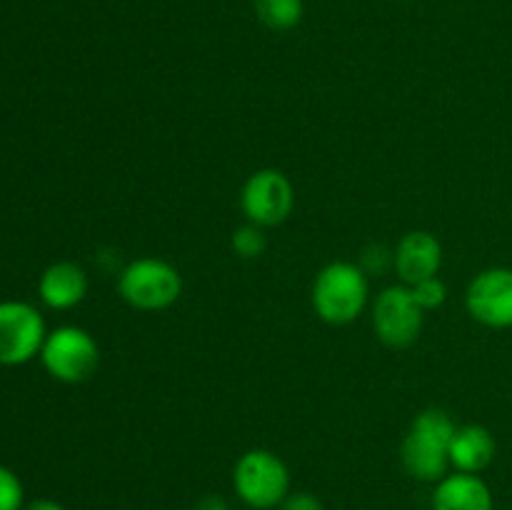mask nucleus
Masks as SVG:
<instances>
[{
	"label": "nucleus",
	"mask_w": 512,
	"mask_h": 510,
	"mask_svg": "<svg viewBox=\"0 0 512 510\" xmlns=\"http://www.w3.org/2000/svg\"><path fill=\"white\" fill-rule=\"evenodd\" d=\"M433 510H493V493L473 473L445 475L433 493Z\"/></svg>",
	"instance_id": "f8f14e48"
},
{
	"label": "nucleus",
	"mask_w": 512,
	"mask_h": 510,
	"mask_svg": "<svg viewBox=\"0 0 512 510\" xmlns=\"http://www.w3.org/2000/svg\"><path fill=\"white\" fill-rule=\"evenodd\" d=\"M423 313L425 310L415 303L410 288L405 285L385 288L373 308L375 333L390 348H408L423 330Z\"/></svg>",
	"instance_id": "6e6552de"
},
{
	"label": "nucleus",
	"mask_w": 512,
	"mask_h": 510,
	"mask_svg": "<svg viewBox=\"0 0 512 510\" xmlns=\"http://www.w3.org/2000/svg\"><path fill=\"white\" fill-rule=\"evenodd\" d=\"M395 263V253H390L385 245H368V248L363 250V255H360V268H363V273H385L388 270V265Z\"/></svg>",
	"instance_id": "a211bd4d"
},
{
	"label": "nucleus",
	"mask_w": 512,
	"mask_h": 510,
	"mask_svg": "<svg viewBox=\"0 0 512 510\" xmlns=\"http://www.w3.org/2000/svg\"><path fill=\"white\" fill-rule=\"evenodd\" d=\"M495 458V438L483 425H463L455 430L450 443V465L458 473H473L488 468Z\"/></svg>",
	"instance_id": "ddd939ff"
},
{
	"label": "nucleus",
	"mask_w": 512,
	"mask_h": 510,
	"mask_svg": "<svg viewBox=\"0 0 512 510\" xmlns=\"http://www.w3.org/2000/svg\"><path fill=\"white\" fill-rule=\"evenodd\" d=\"M303 0H255V13L270 30H290L303 20Z\"/></svg>",
	"instance_id": "4468645a"
},
{
	"label": "nucleus",
	"mask_w": 512,
	"mask_h": 510,
	"mask_svg": "<svg viewBox=\"0 0 512 510\" xmlns=\"http://www.w3.org/2000/svg\"><path fill=\"white\" fill-rule=\"evenodd\" d=\"M283 510H325V508H323V503L315 498V495L295 493V495H288V498L283 500Z\"/></svg>",
	"instance_id": "6ab92c4d"
},
{
	"label": "nucleus",
	"mask_w": 512,
	"mask_h": 510,
	"mask_svg": "<svg viewBox=\"0 0 512 510\" xmlns=\"http://www.w3.org/2000/svg\"><path fill=\"white\" fill-rule=\"evenodd\" d=\"M45 320L38 308L23 300L0 303V365H23L40 355Z\"/></svg>",
	"instance_id": "423d86ee"
},
{
	"label": "nucleus",
	"mask_w": 512,
	"mask_h": 510,
	"mask_svg": "<svg viewBox=\"0 0 512 510\" xmlns=\"http://www.w3.org/2000/svg\"><path fill=\"white\" fill-rule=\"evenodd\" d=\"M43 368L60 383H83L98 370L100 350L93 335L75 325H63L45 335L40 348Z\"/></svg>",
	"instance_id": "39448f33"
},
{
	"label": "nucleus",
	"mask_w": 512,
	"mask_h": 510,
	"mask_svg": "<svg viewBox=\"0 0 512 510\" xmlns=\"http://www.w3.org/2000/svg\"><path fill=\"white\" fill-rule=\"evenodd\" d=\"M195 510H230V508L220 495H205V498L195 505Z\"/></svg>",
	"instance_id": "aec40b11"
},
{
	"label": "nucleus",
	"mask_w": 512,
	"mask_h": 510,
	"mask_svg": "<svg viewBox=\"0 0 512 510\" xmlns=\"http://www.w3.org/2000/svg\"><path fill=\"white\" fill-rule=\"evenodd\" d=\"M120 298L135 310H165L183 293V278L170 263L158 258H138L125 265L118 278Z\"/></svg>",
	"instance_id": "7ed1b4c3"
},
{
	"label": "nucleus",
	"mask_w": 512,
	"mask_h": 510,
	"mask_svg": "<svg viewBox=\"0 0 512 510\" xmlns=\"http://www.w3.org/2000/svg\"><path fill=\"white\" fill-rule=\"evenodd\" d=\"M85 293H88V275L78 263L60 260L40 275L38 295L53 310L75 308L85 298Z\"/></svg>",
	"instance_id": "9b49d317"
},
{
	"label": "nucleus",
	"mask_w": 512,
	"mask_h": 510,
	"mask_svg": "<svg viewBox=\"0 0 512 510\" xmlns=\"http://www.w3.org/2000/svg\"><path fill=\"white\" fill-rule=\"evenodd\" d=\"M368 303V275L355 263L325 265L313 283V308L330 325H348Z\"/></svg>",
	"instance_id": "f03ea898"
},
{
	"label": "nucleus",
	"mask_w": 512,
	"mask_h": 510,
	"mask_svg": "<svg viewBox=\"0 0 512 510\" xmlns=\"http://www.w3.org/2000/svg\"><path fill=\"white\" fill-rule=\"evenodd\" d=\"M295 203L293 185L280 170L265 168L250 175L240 193V208L248 215L250 223L260 228L283 223Z\"/></svg>",
	"instance_id": "0eeeda50"
},
{
	"label": "nucleus",
	"mask_w": 512,
	"mask_h": 510,
	"mask_svg": "<svg viewBox=\"0 0 512 510\" xmlns=\"http://www.w3.org/2000/svg\"><path fill=\"white\" fill-rule=\"evenodd\" d=\"M465 308L488 328L512 325V270L490 268L475 275L465 293Z\"/></svg>",
	"instance_id": "1a4fd4ad"
},
{
	"label": "nucleus",
	"mask_w": 512,
	"mask_h": 510,
	"mask_svg": "<svg viewBox=\"0 0 512 510\" xmlns=\"http://www.w3.org/2000/svg\"><path fill=\"white\" fill-rule=\"evenodd\" d=\"M443 263V248L438 238L428 230H413L403 235L395 250V270L405 285H418L423 280L435 278Z\"/></svg>",
	"instance_id": "9d476101"
},
{
	"label": "nucleus",
	"mask_w": 512,
	"mask_h": 510,
	"mask_svg": "<svg viewBox=\"0 0 512 510\" xmlns=\"http://www.w3.org/2000/svg\"><path fill=\"white\" fill-rule=\"evenodd\" d=\"M458 425L445 410L428 408L410 423L403 440V465L418 480H443L450 465V443Z\"/></svg>",
	"instance_id": "f257e3e1"
},
{
	"label": "nucleus",
	"mask_w": 512,
	"mask_h": 510,
	"mask_svg": "<svg viewBox=\"0 0 512 510\" xmlns=\"http://www.w3.org/2000/svg\"><path fill=\"white\" fill-rule=\"evenodd\" d=\"M233 485L245 505L255 510H270L283 505V500L288 498V465L270 450H248L235 463Z\"/></svg>",
	"instance_id": "20e7f679"
},
{
	"label": "nucleus",
	"mask_w": 512,
	"mask_h": 510,
	"mask_svg": "<svg viewBox=\"0 0 512 510\" xmlns=\"http://www.w3.org/2000/svg\"><path fill=\"white\" fill-rule=\"evenodd\" d=\"M230 243H233V250L235 253L240 255V258H245V260H253V258H260V255L265 253V233H263V228H260V225H255V223H248V225H243V228H238L233 233V240H230Z\"/></svg>",
	"instance_id": "2eb2a0df"
},
{
	"label": "nucleus",
	"mask_w": 512,
	"mask_h": 510,
	"mask_svg": "<svg viewBox=\"0 0 512 510\" xmlns=\"http://www.w3.org/2000/svg\"><path fill=\"white\" fill-rule=\"evenodd\" d=\"M0 510H23V483L5 465H0Z\"/></svg>",
	"instance_id": "f3484780"
},
{
	"label": "nucleus",
	"mask_w": 512,
	"mask_h": 510,
	"mask_svg": "<svg viewBox=\"0 0 512 510\" xmlns=\"http://www.w3.org/2000/svg\"><path fill=\"white\" fill-rule=\"evenodd\" d=\"M23 510H65V508L60 503H55V500L40 498V500H33V503L25 505Z\"/></svg>",
	"instance_id": "412c9836"
},
{
	"label": "nucleus",
	"mask_w": 512,
	"mask_h": 510,
	"mask_svg": "<svg viewBox=\"0 0 512 510\" xmlns=\"http://www.w3.org/2000/svg\"><path fill=\"white\" fill-rule=\"evenodd\" d=\"M410 293H413L415 303H418L423 310L440 308V305L445 303V298H448V288H445L443 280H438V275H435V278L423 280V283L418 285H410Z\"/></svg>",
	"instance_id": "dca6fc26"
}]
</instances>
